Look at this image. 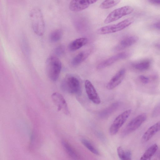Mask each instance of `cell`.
Here are the masks:
<instances>
[{"mask_svg": "<svg viewBox=\"0 0 160 160\" xmlns=\"http://www.w3.org/2000/svg\"><path fill=\"white\" fill-rule=\"evenodd\" d=\"M61 87L63 91L80 95L82 88L80 82L78 78L72 75H67L62 81Z\"/></svg>", "mask_w": 160, "mask_h": 160, "instance_id": "obj_1", "label": "cell"}, {"mask_svg": "<svg viewBox=\"0 0 160 160\" xmlns=\"http://www.w3.org/2000/svg\"><path fill=\"white\" fill-rule=\"evenodd\" d=\"M29 16L34 32L39 36H42L45 32V25L41 10L37 8H33L30 12Z\"/></svg>", "mask_w": 160, "mask_h": 160, "instance_id": "obj_2", "label": "cell"}, {"mask_svg": "<svg viewBox=\"0 0 160 160\" xmlns=\"http://www.w3.org/2000/svg\"><path fill=\"white\" fill-rule=\"evenodd\" d=\"M46 70L48 77L52 81L58 79L62 68V63L57 57L51 56L48 58L46 63Z\"/></svg>", "mask_w": 160, "mask_h": 160, "instance_id": "obj_3", "label": "cell"}, {"mask_svg": "<svg viewBox=\"0 0 160 160\" xmlns=\"http://www.w3.org/2000/svg\"><path fill=\"white\" fill-rule=\"evenodd\" d=\"M133 21V18H129L117 24L102 27L98 30L97 32L98 34H105L117 32L128 27Z\"/></svg>", "mask_w": 160, "mask_h": 160, "instance_id": "obj_4", "label": "cell"}, {"mask_svg": "<svg viewBox=\"0 0 160 160\" xmlns=\"http://www.w3.org/2000/svg\"><path fill=\"white\" fill-rule=\"evenodd\" d=\"M133 8L130 6H125L114 9L106 17L104 22L108 24L115 21L122 17L132 13Z\"/></svg>", "mask_w": 160, "mask_h": 160, "instance_id": "obj_5", "label": "cell"}, {"mask_svg": "<svg viewBox=\"0 0 160 160\" xmlns=\"http://www.w3.org/2000/svg\"><path fill=\"white\" fill-rule=\"evenodd\" d=\"M147 116L145 113L139 115L131 120L122 130L123 136L127 135L137 129L146 120Z\"/></svg>", "mask_w": 160, "mask_h": 160, "instance_id": "obj_6", "label": "cell"}, {"mask_svg": "<svg viewBox=\"0 0 160 160\" xmlns=\"http://www.w3.org/2000/svg\"><path fill=\"white\" fill-rule=\"evenodd\" d=\"M132 110L130 109L126 110L115 118L110 128L111 135H114L118 132L129 116Z\"/></svg>", "mask_w": 160, "mask_h": 160, "instance_id": "obj_7", "label": "cell"}, {"mask_svg": "<svg viewBox=\"0 0 160 160\" xmlns=\"http://www.w3.org/2000/svg\"><path fill=\"white\" fill-rule=\"evenodd\" d=\"M130 55L128 52H122L104 60L101 62L97 66L98 69H102L109 66L116 62L121 60L128 58Z\"/></svg>", "mask_w": 160, "mask_h": 160, "instance_id": "obj_8", "label": "cell"}, {"mask_svg": "<svg viewBox=\"0 0 160 160\" xmlns=\"http://www.w3.org/2000/svg\"><path fill=\"white\" fill-rule=\"evenodd\" d=\"M96 2V0H71L69 7L71 11L77 12L86 9Z\"/></svg>", "mask_w": 160, "mask_h": 160, "instance_id": "obj_9", "label": "cell"}, {"mask_svg": "<svg viewBox=\"0 0 160 160\" xmlns=\"http://www.w3.org/2000/svg\"><path fill=\"white\" fill-rule=\"evenodd\" d=\"M53 102L59 111L62 110L66 115L69 113L66 102L62 94L58 92L53 93L51 95Z\"/></svg>", "mask_w": 160, "mask_h": 160, "instance_id": "obj_10", "label": "cell"}, {"mask_svg": "<svg viewBox=\"0 0 160 160\" xmlns=\"http://www.w3.org/2000/svg\"><path fill=\"white\" fill-rule=\"evenodd\" d=\"M86 92L89 99L96 104H99L101 102L100 98L94 87L88 80H85L84 82Z\"/></svg>", "mask_w": 160, "mask_h": 160, "instance_id": "obj_11", "label": "cell"}, {"mask_svg": "<svg viewBox=\"0 0 160 160\" xmlns=\"http://www.w3.org/2000/svg\"><path fill=\"white\" fill-rule=\"evenodd\" d=\"M125 73V70L122 68L119 70L110 79L107 85V88L112 90L118 86L122 81Z\"/></svg>", "mask_w": 160, "mask_h": 160, "instance_id": "obj_12", "label": "cell"}, {"mask_svg": "<svg viewBox=\"0 0 160 160\" xmlns=\"http://www.w3.org/2000/svg\"><path fill=\"white\" fill-rule=\"evenodd\" d=\"M138 38L134 36L127 37L122 39L115 47L114 50L118 51L128 48L135 43L138 40Z\"/></svg>", "mask_w": 160, "mask_h": 160, "instance_id": "obj_13", "label": "cell"}, {"mask_svg": "<svg viewBox=\"0 0 160 160\" xmlns=\"http://www.w3.org/2000/svg\"><path fill=\"white\" fill-rule=\"evenodd\" d=\"M160 131V121L149 127L142 137V142H145L150 139L156 133Z\"/></svg>", "mask_w": 160, "mask_h": 160, "instance_id": "obj_14", "label": "cell"}, {"mask_svg": "<svg viewBox=\"0 0 160 160\" xmlns=\"http://www.w3.org/2000/svg\"><path fill=\"white\" fill-rule=\"evenodd\" d=\"M91 51L88 50L82 51L77 55L72 60V64L74 66H77L85 61L89 56Z\"/></svg>", "mask_w": 160, "mask_h": 160, "instance_id": "obj_15", "label": "cell"}, {"mask_svg": "<svg viewBox=\"0 0 160 160\" xmlns=\"http://www.w3.org/2000/svg\"><path fill=\"white\" fill-rule=\"evenodd\" d=\"M88 42V39L85 38H77L71 42L68 46L71 51L77 50L85 45Z\"/></svg>", "mask_w": 160, "mask_h": 160, "instance_id": "obj_16", "label": "cell"}, {"mask_svg": "<svg viewBox=\"0 0 160 160\" xmlns=\"http://www.w3.org/2000/svg\"><path fill=\"white\" fill-rule=\"evenodd\" d=\"M120 103L116 102L112 103L108 108L101 111L99 114L100 117L102 118L108 117L120 106Z\"/></svg>", "mask_w": 160, "mask_h": 160, "instance_id": "obj_17", "label": "cell"}, {"mask_svg": "<svg viewBox=\"0 0 160 160\" xmlns=\"http://www.w3.org/2000/svg\"><path fill=\"white\" fill-rule=\"evenodd\" d=\"M61 143L64 149L70 157L74 159H78L79 156L76 151L68 142L62 140Z\"/></svg>", "mask_w": 160, "mask_h": 160, "instance_id": "obj_18", "label": "cell"}, {"mask_svg": "<svg viewBox=\"0 0 160 160\" xmlns=\"http://www.w3.org/2000/svg\"><path fill=\"white\" fill-rule=\"evenodd\" d=\"M158 149V146L154 144L149 147L140 158L141 160H150L155 154Z\"/></svg>", "mask_w": 160, "mask_h": 160, "instance_id": "obj_19", "label": "cell"}, {"mask_svg": "<svg viewBox=\"0 0 160 160\" xmlns=\"http://www.w3.org/2000/svg\"><path fill=\"white\" fill-rule=\"evenodd\" d=\"M122 0H105L100 4L99 7L102 9H108L118 4Z\"/></svg>", "mask_w": 160, "mask_h": 160, "instance_id": "obj_20", "label": "cell"}, {"mask_svg": "<svg viewBox=\"0 0 160 160\" xmlns=\"http://www.w3.org/2000/svg\"><path fill=\"white\" fill-rule=\"evenodd\" d=\"M62 35V31L60 29H57L51 32L49 36V39L52 42H55L60 40Z\"/></svg>", "mask_w": 160, "mask_h": 160, "instance_id": "obj_21", "label": "cell"}, {"mask_svg": "<svg viewBox=\"0 0 160 160\" xmlns=\"http://www.w3.org/2000/svg\"><path fill=\"white\" fill-rule=\"evenodd\" d=\"M150 64V62L148 60H144L138 62L133 65L134 68L140 71L145 70L148 69Z\"/></svg>", "mask_w": 160, "mask_h": 160, "instance_id": "obj_22", "label": "cell"}, {"mask_svg": "<svg viewBox=\"0 0 160 160\" xmlns=\"http://www.w3.org/2000/svg\"><path fill=\"white\" fill-rule=\"evenodd\" d=\"M81 142L83 145L92 153L96 155H99V152L98 150L88 140L85 139H82Z\"/></svg>", "mask_w": 160, "mask_h": 160, "instance_id": "obj_23", "label": "cell"}, {"mask_svg": "<svg viewBox=\"0 0 160 160\" xmlns=\"http://www.w3.org/2000/svg\"><path fill=\"white\" fill-rule=\"evenodd\" d=\"M117 151L118 156L120 159L126 160V151H124L121 146L117 148Z\"/></svg>", "mask_w": 160, "mask_h": 160, "instance_id": "obj_24", "label": "cell"}, {"mask_svg": "<svg viewBox=\"0 0 160 160\" xmlns=\"http://www.w3.org/2000/svg\"><path fill=\"white\" fill-rule=\"evenodd\" d=\"M160 115V102L155 107L152 112L153 117H156Z\"/></svg>", "mask_w": 160, "mask_h": 160, "instance_id": "obj_25", "label": "cell"}, {"mask_svg": "<svg viewBox=\"0 0 160 160\" xmlns=\"http://www.w3.org/2000/svg\"><path fill=\"white\" fill-rule=\"evenodd\" d=\"M64 48L62 45L58 46L55 48L54 51L55 54L58 56L62 55L64 53Z\"/></svg>", "mask_w": 160, "mask_h": 160, "instance_id": "obj_26", "label": "cell"}, {"mask_svg": "<svg viewBox=\"0 0 160 160\" xmlns=\"http://www.w3.org/2000/svg\"><path fill=\"white\" fill-rule=\"evenodd\" d=\"M139 79L141 82L144 84H147L149 82L148 78L143 75H141L139 76Z\"/></svg>", "mask_w": 160, "mask_h": 160, "instance_id": "obj_27", "label": "cell"}, {"mask_svg": "<svg viewBox=\"0 0 160 160\" xmlns=\"http://www.w3.org/2000/svg\"><path fill=\"white\" fill-rule=\"evenodd\" d=\"M149 3L155 5L160 6V0H147Z\"/></svg>", "mask_w": 160, "mask_h": 160, "instance_id": "obj_28", "label": "cell"}, {"mask_svg": "<svg viewBox=\"0 0 160 160\" xmlns=\"http://www.w3.org/2000/svg\"><path fill=\"white\" fill-rule=\"evenodd\" d=\"M153 26L154 28L160 30V22L155 23Z\"/></svg>", "mask_w": 160, "mask_h": 160, "instance_id": "obj_29", "label": "cell"}]
</instances>
